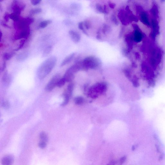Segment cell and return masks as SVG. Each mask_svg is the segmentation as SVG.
Listing matches in <instances>:
<instances>
[{
	"instance_id": "cell-1",
	"label": "cell",
	"mask_w": 165,
	"mask_h": 165,
	"mask_svg": "<svg viewBox=\"0 0 165 165\" xmlns=\"http://www.w3.org/2000/svg\"><path fill=\"white\" fill-rule=\"evenodd\" d=\"M57 58L52 56L44 61L38 67L37 71V76L39 79H44L52 71L55 66L57 62Z\"/></svg>"
},
{
	"instance_id": "cell-2",
	"label": "cell",
	"mask_w": 165,
	"mask_h": 165,
	"mask_svg": "<svg viewBox=\"0 0 165 165\" xmlns=\"http://www.w3.org/2000/svg\"><path fill=\"white\" fill-rule=\"evenodd\" d=\"M107 88V85L104 82L96 84L90 88L88 92V95L91 98L95 99L105 92Z\"/></svg>"
},
{
	"instance_id": "cell-3",
	"label": "cell",
	"mask_w": 165,
	"mask_h": 165,
	"mask_svg": "<svg viewBox=\"0 0 165 165\" xmlns=\"http://www.w3.org/2000/svg\"><path fill=\"white\" fill-rule=\"evenodd\" d=\"M99 64V61L97 58L91 57H88L84 60L83 65L84 66L87 68H95Z\"/></svg>"
},
{
	"instance_id": "cell-4",
	"label": "cell",
	"mask_w": 165,
	"mask_h": 165,
	"mask_svg": "<svg viewBox=\"0 0 165 165\" xmlns=\"http://www.w3.org/2000/svg\"><path fill=\"white\" fill-rule=\"evenodd\" d=\"M60 75L59 74H55L45 87V91L47 92H50L57 86L59 81L61 79Z\"/></svg>"
},
{
	"instance_id": "cell-5",
	"label": "cell",
	"mask_w": 165,
	"mask_h": 165,
	"mask_svg": "<svg viewBox=\"0 0 165 165\" xmlns=\"http://www.w3.org/2000/svg\"><path fill=\"white\" fill-rule=\"evenodd\" d=\"M26 5L20 1H14L12 4V9L13 13L20 15L22 11L25 8Z\"/></svg>"
},
{
	"instance_id": "cell-6",
	"label": "cell",
	"mask_w": 165,
	"mask_h": 165,
	"mask_svg": "<svg viewBox=\"0 0 165 165\" xmlns=\"http://www.w3.org/2000/svg\"><path fill=\"white\" fill-rule=\"evenodd\" d=\"M30 33V28L25 30L16 31L15 35V39H26L29 37Z\"/></svg>"
},
{
	"instance_id": "cell-7",
	"label": "cell",
	"mask_w": 165,
	"mask_h": 165,
	"mask_svg": "<svg viewBox=\"0 0 165 165\" xmlns=\"http://www.w3.org/2000/svg\"><path fill=\"white\" fill-rule=\"evenodd\" d=\"M14 161V158L11 155H6L2 160V165H12Z\"/></svg>"
},
{
	"instance_id": "cell-8",
	"label": "cell",
	"mask_w": 165,
	"mask_h": 165,
	"mask_svg": "<svg viewBox=\"0 0 165 165\" xmlns=\"http://www.w3.org/2000/svg\"><path fill=\"white\" fill-rule=\"evenodd\" d=\"M70 35V37L75 43H78L80 39V36L79 34L77 32L71 30L69 31Z\"/></svg>"
},
{
	"instance_id": "cell-9",
	"label": "cell",
	"mask_w": 165,
	"mask_h": 165,
	"mask_svg": "<svg viewBox=\"0 0 165 165\" xmlns=\"http://www.w3.org/2000/svg\"><path fill=\"white\" fill-rule=\"evenodd\" d=\"M75 55L74 53H72L67 56L63 60L61 64V66H63L66 64L70 63L73 60Z\"/></svg>"
},
{
	"instance_id": "cell-10",
	"label": "cell",
	"mask_w": 165,
	"mask_h": 165,
	"mask_svg": "<svg viewBox=\"0 0 165 165\" xmlns=\"http://www.w3.org/2000/svg\"><path fill=\"white\" fill-rule=\"evenodd\" d=\"M29 56V53L27 52H24L19 54L17 56V60L19 62L25 60Z\"/></svg>"
},
{
	"instance_id": "cell-11",
	"label": "cell",
	"mask_w": 165,
	"mask_h": 165,
	"mask_svg": "<svg viewBox=\"0 0 165 165\" xmlns=\"http://www.w3.org/2000/svg\"><path fill=\"white\" fill-rule=\"evenodd\" d=\"M74 89V85L71 83L68 85L66 90L64 94L67 95L70 98L71 97Z\"/></svg>"
},
{
	"instance_id": "cell-12",
	"label": "cell",
	"mask_w": 165,
	"mask_h": 165,
	"mask_svg": "<svg viewBox=\"0 0 165 165\" xmlns=\"http://www.w3.org/2000/svg\"><path fill=\"white\" fill-rule=\"evenodd\" d=\"M2 80V82L8 85L10 83V77L7 72H5L3 75Z\"/></svg>"
},
{
	"instance_id": "cell-13",
	"label": "cell",
	"mask_w": 165,
	"mask_h": 165,
	"mask_svg": "<svg viewBox=\"0 0 165 165\" xmlns=\"http://www.w3.org/2000/svg\"><path fill=\"white\" fill-rule=\"evenodd\" d=\"M52 22V20H47L43 21L41 22L38 26L39 28L44 29L47 26L50 24Z\"/></svg>"
},
{
	"instance_id": "cell-14",
	"label": "cell",
	"mask_w": 165,
	"mask_h": 165,
	"mask_svg": "<svg viewBox=\"0 0 165 165\" xmlns=\"http://www.w3.org/2000/svg\"><path fill=\"white\" fill-rule=\"evenodd\" d=\"M40 139L41 141L46 143L48 140V137L47 134L44 132L40 133L39 135Z\"/></svg>"
},
{
	"instance_id": "cell-15",
	"label": "cell",
	"mask_w": 165,
	"mask_h": 165,
	"mask_svg": "<svg viewBox=\"0 0 165 165\" xmlns=\"http://www.w3.org/2000/svg\"><path fill=\"white\" fill-rule=\"evenodd\" d=\"M14 53H5L3 54V59L5 60H10L14 56Z\"/></svg>"
},
{
	"instance_id": "cell-16",
	"label": "cell",
	"mask_w": 165,
	"mask_h": 165,
	"mask_svg": "<svg viewBox=\"0 0 165 165\" xmlns=\"http://www.w3.org/2000/svg\"><path fill=\"white\" fill-rule=\"evenodd\" d=\"M63 96L64 98V100L63 102L62 103L61 105L62 107H65L68 104L70 98L68 95L64 94L63 95Z\"/></svg>"
},
{
	"instance_id": "cell-17",
	"label": "cell",
	"mask_w": 165,
	"mask_h": 165,
	"mask_svg": "<svg viewBox=\"0 0 165 165\" xmlns=\"http://www.w3.org/2000/svg\"><path fill=\"white\" fill-rule=\"evenodd\" d=\"M20 18V15L16 14L15 13L13 12L11 14H10V18L12 19L14 22L17 21Z\"/></svg>"
},
{
	"instance_id": "cell-18",
	"label": "cell",
	"mask_w": 165,
	"mask_h": 165,
	"mask_svg": "<svg viewBox=\"0 0 165 165\" xmlns=\"http://www.w3.org/2000/svg\"><path fill=\"white\" fill-rule=\"evenodd\" d=\"M74 101L75 104L77 105H80L83 104L84 99L81 97H78L74 99Z\"/></svg>"
},
{
	"instance_id": "cell-19",
	"label": "cell",
	"mask_w": 165,
	"mask_h": 165,
	"mask_svg": "<svg viewBox=\"0 0 165 165\" xmlns=\"http://www.w3.org/2000/svg\"><path fill=\"white\" fill-rule=\"evenodd\" d=\"M52 47L51 46H47L46 48V49L44 50L43 56L45 57L49 54L50 52L52 50Z\"/></svg>"
},
{
	"instance_id": "cell-20",
	"label": "cell",
	"mask_w": 165,
	"mask_h": 165,
	"mask_svg": "<svg viewBox=\"0 0 165 165\" xmlns=\"http://www.w3.org/2000/svg\"><path fill=\"white\" fill-rule=\"evenodd\" d=\"M42 11V9L40 8H36L31 10L30 11V14L31 15L37 14Z\"/></svg>"
},
{
	"instance_id": "cell-21",
	"label": "cell",
	"mask_w": 165,
	"mask_h": 165,
	"mask_svg": "<svg viewBox=\"0 0 165 165\" xmlns=\"http://www.w3.org/2000/svg\"><path fill=\"white\" fill-rule=\"evenodd\" d=\"M66 82V81L64 78H61L59 81L57 86L59 88L63 87Z\"/></svg>"
},
{
	"instance_id": "cell-22",
	"label": "cell",
	"mask_w": 165,
	"mask_h": 165,
	"mask_svg": "<svg viewBox=\"0 0 165 165\" xmlns=\"http://www.w3.org/2000/svg\"><path fill=\"white\" fill-rule=\"evenodd\" d=\"M2 106L5 109H8L10 107V104L8 101H5L2 102Z\"/></svg>"
},
{
	"instance_id": "cell-23",
	"label": "cell",
	"mask_w": 165,
	"mask_h": 165,
	"mask_svg": "<svg viewBox=\"0 0 165 165\" xmlns=\"http://www.w3.org/2000/svg\"><path fill=\"white\" fill-rule=\"evenodd\" d=\"M26 42V39H22V40H21L19 43V45L18 47L15 50L16 51H18L20 49H21L23 47V46L24 45Z\"/></svg>"
},
{
	"instance_id": "cell-24",
	"label": "cell",
	"mask_w": 165,
	"mask_h": 165,
	"mask_svg": "<svg viewBox=\"0 0 165 165\" xmlns=\"http://www.w3.org/2000/svg\"><path fill=\"white\" fill-rule=\"evenodd\" d=\"M46 142L40 141L38 143L39 147L41 149H44L46 147Z\"/></svg>"
},
{
	"instance_id": "cell-25",
	"label": "cell",
	"mask_w": 165,
	"mask_h": 165,
	"mask_svg": "<svg viewBox=\"0 0 165 165\" xmlns=\"http://www.w3.org/2000/svg\"><path fill=\"white\" fill-rule=\"evenodd\" d=\"M10 18V14L8 12H6L4 14V19L6 22H8Z\"/></svg>"
},
{
	"instance_id": "cell-26",
	"label": "cell",
	"mask_w": 165,
	"mask_h": 165,
	"mask_svg": "<svg viewBox=\"0 0 165 165\" xmlns=\"http://www.w3.org/2000/svg\"><path fill=\"white\" fill-rule=\"evenodd\" d=\"M126 159L127 157L126 156H124L122 157L119 161V165H122L123 163L125 162L126 160Z\"/></svg>"
},
{
	"instance_id": "cell-27",
	"label": "cell",
	"mask_w": 165,
	"mask_h": 165,
	"mask_svg": "<svg viewBox=\"0 0 165 165\" xmlns=\"http://www.w3.org/2000/svg\"><path fill=\"white\" fill-rule=\"evenodd\" d=\"M41 2V0H32L31 1V2L33 5L35 6L39 4Z\"/></svg>"
},
{
	"instance_id": "cell-28",
	"label": "cell",
	"mask_w": 165,
	"mask_h": 165,
	"mask_svg": "<svg viewBox=\"0 0 165 165\" xmlns=\"http://www.w3.org/2000/svg\"><path fill=\"white\" fill-rule=\"evenodd\" d=\"M6 62H4L1 68V71L2 72V71H3L5 70V69L6 68Z\"/></svg>"
},
{
	"instance_id": "cell-29",
	"label": "cell",
	"mask_w": 165,
	"mask_h": 165,
	"mask_svg": "<svg viewBox=\"0 0 165 165\" xmlns=\"http://www.w3.org/2000/svg\"><path fill=\"white\" fill-rule=\"evenodd\" d=\"M1 24L3 26L6 27V28H10V27L7 25V24L4 22H1Z\"/></svg>"
},
{
	"instance_id": "cell-30",
	"label": "cell",
	"mask_w": 165,
	"mask_h": 165,
	"mask_svg": "<svg viewBox=\"0 0 165 165\" xmlns=\"http://www.w3.org/2000/svg\"><path fill=\"white\" fill-rule=\"evenodd\" d=\"M164 155L163 154H162L161 155L159 156V161L162 160L163 158Z\"/></svg>"
},
{
	"instance_id": "cell-31",
	"label": "cell",
	"mask_w": 165,
	"mask_h": 165,
	"mask_svg": "<svg viewBox=\"0 0 165 165\" xmlns=\"http://www.w3.org/2000/svg\"><path fill=\"white\" fill-rule=\"evenodd\" d=\"M115 162L114 161H112L109 162L107 165H115Z\"/></svg>"
},
{
	"instance_id": "cell-32",
	"label": "cell",
	"mask_w": 165,
	"mask_h": 165,
	"mask_svg": "<svg viewBox=\"0 0 165 165\" xmlns=\"http://www.w3.org/2000/svg\"><path fill=\"white\" fill-rule=\"evenodd\" d=\"M155 146H156V150H157V152H160V150H159V146H158L157 145H156Z\"/></svg>"
},
{
	"instance_id": "cell-33",
	"label": "cell",
	"mask_w": 165,
	"mask_h": 165,
	"mask_svg": "<svg viewBox=\"0 0 165 165\" xmlns=\"http://www.w3.org/2000/svg\"><path fill=\"white\" fill-rule=\"evenodd\" d=\"M132 149V150H133V151L135 150V147L134 146H133Z\"/></svg>"
}]
</instances>
